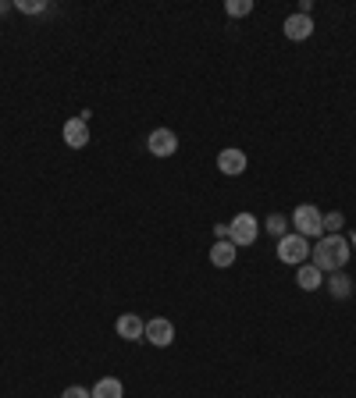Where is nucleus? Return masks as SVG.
Returning <instances> with one entry per match:
<instances>
[{
    "instance_id": "f257e3e1",
    "label": "nucleus",
    "mask_w": 356,
    "mask_h": 398,
    "mask_svg": "<svg viewBox=\"0 0 356 398\" xmlns=\"http://www.w3.org/2000/svg\"><path fill=\"white\" fill-rule=\"evenodd\" d=\"M353 249H349V238L342 235H321L317 246L310 249V263L321 270V274H335V270H346Z\"/></svg>"
},
{
    "instance_id": "f03ea898",
    "label": "nucleus",
    "mask_w": 356,
    "mask_h": 398,
    "mask_svg": "<svg viewBox=\"0 0 356 398\" xmlns=\"http://www.w3.org/2000/svg\"><path fill=\"white\" fill-rule=\"evenodd\" d=\"M307 256H310V238H303V235H285V238H278V260H282V263L303 267Z\"/></svg>"
},
{
    "instance_id": "7ed1b4c3",
    "label": "nucleus",
    "mask_w": 356,
    "mask_h": 398,
    "mask_svg": "<svg viewBox=\"0 0 356 398\" xmlns=\"http://www.w3.org/2000/svg\"><path fill=\"white\" fill-rule=\"evenodd\" d=\"M257 235H260V221L253 217V213H235V221L228 224V238L235 242V249L253 246Z\"/></svg>"
},
{
    "instance_id": "20e7f679",
    "label": "nucleus",
    "mask_w": 356,
    "mask_h": 398,
    "mask_svg": "<svg viewBox=\"0 0 356 398\" xmlns=\"http://www.w3.org/2000/svg\"><path fill=\"white\" fill-rule=\"evenodd\" d=\"M321 217L324 213L314 206V203H303V206H296L292 213V224H296V235H303V238H321Z\"/></svg>"
},
{
    "instance_id": "39448f33",
    "label": "nucleus",
    "mask_w": 356,
    "mask_h": 398,
    "mask_svg": "<svg viewBox=\"0 0 356 398\" xmlns=\"http://www.w3.org/2000/svg\"><path fill=\"white\" fill-rule=\"evenodd\" d=\"M143 342H150L157 349H168L175 342V324L168 317H154V320H146V331H143Z\"/></svg>"
},
{
    "instance_id": "423d86ee",
    "label": "nucleus",
    "mask_w": 356,
    "mask_h": 398,
    "mask_svg": "<svg viewBox=\"0 0 356 398\" xmlns=\"http://www.w3.org/2000/svg\"><path fill=\"white\" fill-rule=\"evenodd\" d=\"M146 149L154 153V157H175L178 153V135L171 132V128H154L150 132V139H146Z\"/></svg>"
},
{
    "instance_id": "0eeeda50",
    "label": "nucleus",
    "mask_w": 356,
    "mask_h": 398,
    "mask_svg": "<svg viewBox=\"0 0 356 398\" xmlns=\"http://www.w3.org/2000/svg\"><path fill=\"white\" fill-rule=\"evenodd\" d=\"M285 36L292 40V43H303V40H310V33H314V18L310 15H300V11H296V15H289L285 18Z\"/></svg>"
},
{
    "instance_id": "6e6552de",
    "label": "nucleus",
    "mask_w": 356,
    "mask_h": 398,
    "mask_svg": "<svg viewBox=\"0 0 356 398\" xmlns=\"http://www.w3.org/2000/svg\"><path fill=\"white\" fill-rule=\"evenodd\" d=\"M246 164H250V160H246L243 149H221V153H218V171L228 174V178H239V174L246 171Z\"/></svg>"
},
{
    "instance_id": "1a4fd4ad",
    "label": "nucleus",
    "mask_w": 356,
    "mask_h": 398,
    "mask_svg": "<svg viewBox=\"0 0 356 398\" xmlns=\"http://www.w3.org/2000/svg\"><path fill=\"white\" fill-rule=\"evenodd\" d=\"M61 135H65V142H68L72 149H82V146L89 142V121H82V117H72V121H65Z\"/></svg>"
},
{
    "instance_id": "9d476101",
    "label": "nucleus",
    "mask_w": 356,
    "mask_h": 398,
    "mask_svg": "<svg viewBox=\"0 0 356 398\" xmlns=\"http://www.w3.org/2000/svg\"><path fill=\"white\" fill-rule=\"evenodd\" d=\"M114 331L122 334L125 342H143V331H146V320H143V317H136V313H125V317H118Z\"/></svg>"
},
{
    "instance_id": "9b49d317",
    "label": "nucleus",
    "mask_w": 356,
    "mask_h": 398,
    "mask_svg": "<svg viewBox=\"0 0 356 398\" xmlns=\"http://www.w3.org/2000/svg\"><path fill=\"white\" fill-rule=\"evenodd\" d=\"M296 285H300L303 292H317L324 285V274L314 263H303V267H296Z\"/></svg>"
},
{
    "instance_id": "f8f14e48",
    "label": "nucleus",
    "mask_w": 356,
    "mask_h": 398,
    "mask_svg": "<svg viewBox=\"0 0 356 398\" xmlns=\"http://www.w3.org/2000/svg\"><path fill=\"white\" fill-rule=\"evenodd\" d=\"M235 253H239V249H235V242L232 238H221V242H214V249H211V263L225 270V267L235 263Z\"/></svg>"
},
{
    "instance_id": "ddd939ff",
    "label": "nucleus",
    "mask_w": 356,
    "mask_h": 398,
    "mask_svg": "<svg viewBox=\"0 0 356 398\" xmlns=\"http://www.w3.org/2000/svg\"><path fill=\"white\" fill-rule=\"evenodd\" d=\"M93 398H125V384L118 377H100L93 384Z\"/></svg>"
},
{
    "instance_id": "4468645a",
    "label": "nucleus",
    "mask_w": 356,
    "mask_h": 398,
    "mask_svg": "<svg viewBox=\"0 0 356 398\" xmlns=\"http://www.w3.org/2000/svg\"><path fill=\"white\" fill-rule=\"evenodd\" d=\"M328 292H332V299H349L353 295V281H349L346 270H335L328 278Z\"/></svg>"
},
{
    "instance_id": "2eb2a0df",
    "label": "nucleus",
    "mask_w": 356,
    "mask_h": 398,
    "mask_svg": "<svg viewBox=\"0 0 356 398\" xmlns=\"http://www.w3.org/2000/svg\"><path fill=\"white\" fill-rule=\"evenodd\" d=\"M264 231H267V235H275V238H285V235H289L285 213H271V217H267V224H264Z\"/></svg>"
},
{
    "instance_id": "dca6fc26",
    "label": "nucleus",
    "mask_w": 356,
    "mask_h": 398,
    "mask_svg": "<svg viewBox=\"0 0 356 398\" xmlns=\"http://www.w3.org/2000/svg\"><path fill=\"white\" fill-rule=\"evenodd\" d=\"M342 224H346V217H342L339 210H332V213H324V217H321V231H324V235H339Z\"/></svg>"
},
{
    "instance_id": "f3484780",
    "label": "nucleus",
    "mask_w": 356,
    "mask_h": 398,
    "mask_svg": "<svg viewBox=\"0 0 356 398\" xmlns=\"http://www.w3.org/2000/svg\"><path fill=\"white\" fill-rule=\"evenodd\" d=\"M225 11H228V18H246L253 11V0H228Z\"/></svg>"
},
{
    "instance_id": "a211bd4d",
    "label": "nucleus",
    "mask_w": 356,
    "mask_h": 398,
    "mask_svg": "<svg viewBox=\"0 0 356 398\" xmlns=\"http://www.w3.org/2000/svg\"><path fill=\"white\" fill-rule=\"evenodd\" d=\"M18 11H25V15H40V11H47V4H43V0H18Z\"/></svg>"
},
{
    "instance_id": "6ab92c4d",
    "label": "nucleus",
    "mask_w": 356,
    "mask_h": 398,
    "mask_svg": "<svg viewBox=\"0 0 356 398\" xmlns=\"http://www.w3.org/2000/svg\"><path fill=\"white\" fill-rule=\"evenodd\" d=\"M61 398H93V391L82 388V384H72V388H65V391H61Z\"/></svg>"
},
{
    "instance_id": "aec40b11",
    "label": "nucleus",
    "mask_w": 356,
    "mask_h": 398,
    "mask_svg": "<svg viewBox=\"0 0 356 398\" xmlns=\"http://www.w3.org/2000/svg\"><path fill=\"white\" fill-rule=\"evenodd\" d=\"M214 235H218V242L228 238V224H214Z\"/></svg>"
},
{
    "instance_id": "412c9836",
    "label": "nucleus",
    "mask_w": 356,
    "mask_h": 398,
    "mask_svg": "<svg viewBox=\"0 0 356 398\" xmlns=\"http://www.w3.org/2000/svg\"><path fill=\"white\" fill-rule=\"evenodd\" d=\"M314 11V0H300V15H310Z\"/></svg>"
},
{
    "instance_id": "4be33fe9",
    "label": "nucleus",
    "mask_w": 356,
    "mask_h": 398,
    "mask_svg": "<svg viewBox=\"0 0 356 398\" xmlns=\"http://www.w3.org/2000/svg\"><path fill=\"white\" fill-rule=\"evenodd\" d=\"M349 249H353V256H356V231L349 235Z\"/></svg>"
},
{
    "instance_id": "5701e85b",
    "label": "nucleus",
    "mask_w": 356,
    "mask_h": 398,
    "mask_svg": "<svg viewBox=\"0 0 356 398\" xmlns=\"http://www.w3.org/2000/svg\"><path fill=\"white\" fill-rule=\"evenodd\" d=\"M8 8H11V4H4V0H0V15H4V11H8Z\"/></svg>"
}]
</instances>
